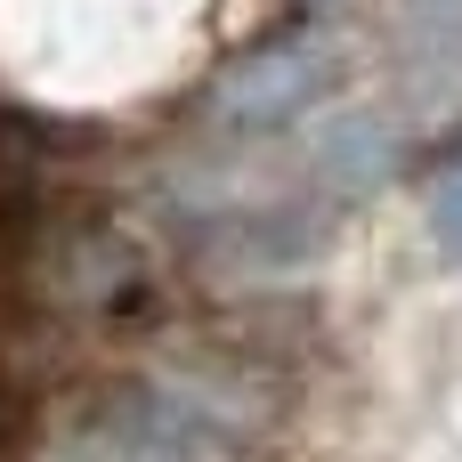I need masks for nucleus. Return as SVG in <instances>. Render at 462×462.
Instances as JSON below:
<instances>
[{
    "mask_svg": "<svg viewBox=\"0 0 462 462\" xmlns=\"http://www.w3.org/2000/svg\"><path fill=\"white\" fill-rule=\"evenodd\" d=\"M341 81V57L325 32H300V41H268L252 57H236L211 89V122L227 138H268V130H292L309 122Z\"/></svg>",
    "mask_w": 462,
    "mask_h": 462,
    "instance_id": "nucleus-1",
    "label": "nucleus"
},
{
    "mask_svg": "<svg viewBox=\"0 0 462 462\" xmlns=\"http://www.w3.org/2000/svg\"><path fill=\"white\" fill-rule=\"evenodd\" d=\"M41 462H227V447L211 414L187 406L179 390H130L122 406L73 422Z\"/></svg>",
    "mask_w": 462,
    "mask_h": 462,
    "instance_id": "nucleus-2",
    "label": "nucleus"
},
{
    "mask_svg": "<svg viewBox=\"0 0 462 462\" xmlns=\"http://www.w3.org/2000/svg\"><path fill=\"white\" fill-rule=\"evenodd\" d=\"M300 162L325 195H382L390 171H398V122L374 114V106H333V114L309 122Z\"/></svg>",
    "mask_w": 462,
    "mask_h": 462,
    "instance_id": "nucleus-3",
    "label": "nucleus"
},
{
    "mask_svg": "<svg viewBox=\"0 0 462 462\" xmlns=\"http://www.w3.org/2000/svg\"><path fill=\"white\" fill-rule=\"evenodd\" d=\"M414 49H462V0H406Z\"/></svg>",
    "mask_w": 462,
    "mask_h": 462,
    "instance_id": "nucleus-4",
    "label": "nucleus"
}]
</instances>
